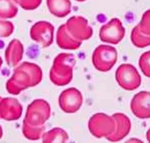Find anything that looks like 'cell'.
<instances>
[{"label": "cell", "mask_w": 150, "mask_h": 143, "mask_svg": "<svg viewBox=\"0 0 150 143\" xmlns=\"http://www.w3.org/2000/svg\"><path fill=\"white\" fill-rule=\"evenodd\" d=\"M76 60L71 54L62 53L54 59L53 66L50 71V79L57 85H65L69 84L73 78V68Z\"/></svg>", "instance_id": "obj_1"}, {"label": "cell", "mask_w": 150, "mask_h": 143, "mask_svg": "<svg viewBox=\"0 0 150 143\" xmlns=\"http://www.w3.org/2000/svg\"><path fill=\"white\" fill-rule=\"evenodd\" d=\"M117 52L115 48L105 45H100L94 51L92 62L98 71L106 72L110 70L117 62Z\"/></svg>", "instance_id": "obj_2"}, {"label": "cell", "mask_w": 150, "mask_h": 143, "mask_svg": "<svg viewBox=\"0 0 150 143\" xmlns=\"http://www.w3.org/2000/svg\"><path fill=\"white\" fill-rule=\"evenodd\" d=\"M88 126L90 132L94 137H107L115 129V121L112 117L104 113H97L90 118Z\"/></svg>", "instance_id": "obj_3"}, {"label": "cell", "mask_w": 150, "mask_h": 143, "mask_svg": "<svg viewBox=\"0 0 150 143\" xmlns=\"http://www.w3.org/2000/svg\"><path fill=\"white\" fill-rule=\"evenodd\" d=\"M115 79L124 89L132 91L141 84V77L137 69L129 64H121L115 72Z\"/></svg>", "instance_id": "obj_4"}, {"label": "cell", "mask_w": 150, "mask_h": 143, "mask_svg": "<svg viewBox=\"0 0 150 143\" xmlns=\"http://www.w3.org/2000/svg\"><path fill=\"white\" fill-rule=\"evenodd\" d=\"M99 35L103 42L117 44L124 38L125 29L119 19L112 18L107 24L102 26Z\"/></svg>", "instance_id": "obj_5"}, {"label": "cell", "mask_w": 150, "mask_h": 143, "mask_svg": "<svg viewBox=\"0 0 150 143\" xmlns=\"http://www.w3.org/2000/svg\"><path fill=\"white\" fill-rule=\"evenodd\" d=\"M66 28L75 39L82 42L91 37L93 29L88 25L87 19L80 16H74L65 24Z\"/></svg>", "instance_id": "obj_6"}, {"label": "cell", "mask_w": 150, "mask_h": 143, "mask_svg": "<svg viewBox=\"0 0 150 143\" xmlns=\"http://www.w3.org/2000/svg\"><path fill=\"white\" fill-rule=\"evenodd\" d=\"M82 103V95L75 88H70L64 90L59 97L60 107L66 113L76 112L79 109Z\"/></svg>", "instance_id": "obj_7"}, {"label": "cell", "mask_w": 150, "mask_h": 143, "mask_svg": "<svg viewBox=\"0 0 150 143\" xmlns=\"http://www.w3.org/2000/svg\"><path fill=\"white\" fill-rule=\"evenodd\" d=\"M132 113L138 118H150V92L141 91L135 95L131 102Z\"/></svg>", "instance_id": "obj_8"}, {"label": "cell", "mask_w": 150, "mask_h": 143, "mask_svg": "<svg viewBox=\"0 0 150 143\" xmlns=\"http://www.w3.org/2000/svg\"><path fill=\"white\" fill-rule=\"evenodd\" d=\"M112 117L115 121V129L106 138L112 142L118 141L123 139L129 132L131 122L128 117L122 113H115Z\"/></svg>", "instance_id": "obj_9"}, {"label": "cell", "mask_w": 150, "mask_h": 143, "mask_svg": "<svg viewBox=\"0 0 150 143\" xmlns=\"http://www.w3.org/2000/svg\"><path fill=\"white\" fill-rule=\"evenodd\" d=\"M54 28L49 22H39L32 26L30 34L32 39L43 43L45 46L50 45L53 42Z\"/></svg>", "instance_id": "obj_10"}, {"label": "cell", "mask_w": 150, "mask_h": 143, "mask_svg": "<svg viewBox=\"0 0 150 143\" xmlns=\"http://www.w3.org/2000/svg\"><path fill=\"white\" fill-rule=\"evenodd\" d=\"M81 42L71 35L65 24L59 27L57 33V43L60 48L66 49H76L80 46Z\"/></svg>", "instance_id": "obj_11"}, {"label": "cell", "mask_w": 150, "mask_h": 143, "mask_svg": "<svg viewBox=\"0 0 150 143\" xmlns=\"http://www.w3.org/2000/svg\"><path fill=\"white\" fill-rule=\"evenodd\" d=\"M47 5L50 12L60 18L66 16L71 11L70 0H47Z\"/></svg>", "instance_id": "obj_12"}, {"label": "cell", "mask_w": 150, "mask_h": 143, "mask_svg": "<svg viewBox=\"0 0 150 143\" xmlns=\"http://www.w3.org/2000/svg\"><path fill=\"white\" fill-rule=\"evenodd\" d=\"M131 39L132 44L137 47L144 48L150 45V35L142 32L139 25L132 29Z\"/></svg>", "instance_id": "obj_13"}, {"label": "cell", "mask_w": 150, "mask_h": 143, "mask_svg": "<svg viewBox=\"0 0 150 143\" xmlns=\"http://www.w3.org/2000/svg\"><path fill=\"white\" fill-rule=\"evenodd\" d=\"M15 0H0V17L12 18L18 11Z\"/></svg>", "instance_id": "obj_14"}, {"label": "cell", "mask_w": 150, "mask_h": 143, "mask_svg": "<svg viewBox=\"0 0 150 143\" xmlns=\"http://www.w3.org/2000/svg\"><path fill=\"white\" fill-rule=\"evenodd\" d=\"M47 138L45 139V142H66L69 139L67 134L62 129L54 128L47 134H46Z\"/></svg>", "instance_id": "obj_15"}, {"label": "cell", "mask_w": 150, "mask_h": 143, "mask_svg": "<svg viewBox=\"0 0 150 143\" xmlns=\"http://www.w3.org/2000/svg\"><path fill=\"white\" fill-rule=\"evenodd\" d=\"M139 65L143 74L150 78V51L141 55L139 60Z\"/></svg>", "instance_id": "obj_16"}, {"label": "cell", "mask_w": 150, "mask_h": 143, "mask_svg": "<svg viewBox=\"0 0 150 143\" xmlns=\"http://www.w3.org/2000/svg\"><path fill=\"white\" fill-rule=\"evenodd\" d=\"M138 25L142 32L150 35V9L143 14L141 21Z\"/></svg>", "instance_id": "obj_17"}, {"label": "cell", "mask_w": 150, "mask_h": 143, "mask_svg": "<svg viewBox=\"0 0 150 143\" xmlns=\"http://www.w3.org/2000/svg\"><path fill=\"white\" fill-rule=\"evenodd\" d=\"M13 26L11 22L0 21V36H8L12 32Z\"/></svg>", "instance_id": "obj_18"}, {"label": "cell", "mask_w": 150, "mask_h": 143, "mask_svg": "<svg viewBox=\"0 0 150 143\" xmlns=\"http://www.w3.org/2000/svg\"><path fill=\"white\" fill-rule=\"evenodd\" d=\"M23 8L25 9H33L38 7L42 0H15Z\"/></svg>", "instance_id": "obj_19"}, {"label": "cell", "mask_w": 150, "mask_h": 143, "mask_svg": "<svg viewBox=\"0 0 150 143\" xmlns=\"http://www.w3.org/2000/svg\"><path fill=\"white\" fill-rule=\"evenodd\" d=\"M146 138H147L148 142H150V128H149V130L147 131V133H146Z\"/></svg>", "instance_id": "obj_20"}, {"label": "cell", "mask_w": 150, "mask_h": 143, "mask_svg": "<svg viewBox=\"0 0 150 143\" xmlns=\"http://www.w3.org/2000/svg\"><path fill=\"white\" fill-rule=\"evenodd\" d=\"M76 1H79V2H83V1H86V0H76Z\"/></svg>", "instance_id": "obj_21"}]
</instances>
